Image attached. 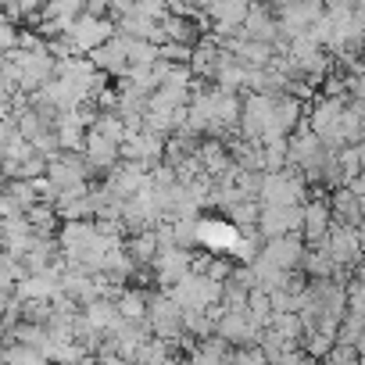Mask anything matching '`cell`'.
<instances>
[{"label": "cell", "mask_w": 365, "mask_h": 365, "mask_svg": "<svg viewBox=\"0 0 365 365\" xmlns=\"http://www.w3.org/2000/svg\"><path fill=\"white\" fill-rule=\"evenodd\" d=\"M322 247L329 251V258L336 262V269H344V265H354V262L361 258V251H365V233H361L358 226H340V222H333V230H329V237L322 240Z\"/></svg>", "instance_id": "9"}, {"label": "cell", "mask_w": 365, "mask_h": 365, "mask_svg": "<svg viewBox=\"0 0 365 365\" xmlns=\"http://www.w3.org/2000/svg\"><path fill=\"white\" fill-rule=\"evenodd\" d=\"M215 336L233 344V347H251L262 336V326L251 319L247 308H222L215 319Z\"/></svg>", "instance_id": "7"}, {"label": "cell", "mask_w": 365, "mask_h": 365, "mask_svg": "<svg viewBox=\"0 0 365 365\" xmlns=\"http://www.w3.org/2000/svg\"><path fill=\"white\" fill-rule=\"evenodd\" d=\"M276 365H315V358H312L308 351H297V347H290V351H283V354L276 358Z\"/></svg>", "instance_id": "30"}, {"label": "cell", "mask_w": 365, "mask_h": 365, "mask_svg": "<svg viewBox=\"0 0 365 365\" xmlns=\"http://www.w3.org/2000/svg\"><path fill=\"white\" fill-rule=\"evenodd\" d=\"M118 154H122V147H118L115 140H108V136H101V133L86 129L83 158H86V165H90L93 172H111V168L118 165Z\"/></svg>", "instance_id": "19"}, {"label": "cell", "mask_w": 365, "mask_h": 365, "mask_svg": "<svg viewBox=\"0 0 365 365\" xmlns=\"http://www.w3.org/2000/svg\"><path fill=\"white\" fill-rule=\"evenodd\" d=\"M190 51L194 47H187V43H161L158 47V58L168 61V65H190Z\"/></svg>", "instance_id": "27"}, {"label": "cell", "mask_w": 365, "mask_h": 365, "mask_svg": "<svg viewBox=\"0 0 365 365\" xmlns=\"http://www.w3.org/2000/svg\"><path fill=\"white\" fill-rule=\"evenodd\" d=\"M333 230V212H329V197H312L304 201V219H301V237L315 244H322Z\"/></svg>", "instance_id": "16"}, {"label": "cell", "mask_w": 365, "mask_h": 365, "mask_svg": "<svg viewBox=\"0 0 365 365\" xmlns=\"http://www.w3.org/2000/svg\"><path fill=\"white\" fill-rule=\"evenodd\" d=\"M354 15H358V19H365V0H354Z\"/></svg>", "instance_id": "32"}, {"label": "cell", "mask_w": 365, "mask_h": 365, "mask_svg": "<svg viewBox=\"0 0 365 365\" xmlns=\"http://www.w3.org/2000/svg\"><path fill=\"white\" fill-rule=\"evenodd\" d=\"M97 358H101V365H133L129 358H122L118 351H111V347H101L97 351Z\"/></svg>", "instance_id": "31"}, {"label": "cell", "mask_w": 365, "mask_h": 365, "mask_svg": "<svg viewBox=\"0 0 365 365\" xmlns=\"http://www.w3.org/2000/svg\"><path fill=\"white\" fill-rule=\"evenodd\" d=\"M240 230L230 219H197V244L212 255H233Z\"/></svg>", "instance_id": "13"}, {"label": "cell", "mask_w": 365, "mask_h": 365, "mask_svg": "<svg viewBox=\"0 0 365 365\" xmlns=\"http://www.w3.org/2000/svg\"><path fill=\"white\" fill-rule=\"evenodd\" d=\"M301 219H304V205H290V208H262L255 230L262 233V240H272V237L301 233Z\"/></svg>", "instance_id": "12"}, {"label": "cell", "mask_w": 365, "mask_h": 365, "mask_svg": "<svg viewBox=\"0 0 365 365\" xmlns=\"http://www.w3.org/2000/svg\"><path fill=\"white\" fill-rule=\"evenodd\" d=\"M262 258H269L272 265H279L283 272H294L304 258V237L301 233H287V237H272L262 244Z\"/></svg>", "instance_id": "14"}, {"label": "cell", "mask_w": 365, "mask_h": 365, "mask_svg": "<svg viewBox=\"0 0 365 365\" xmlns=\"http://www.w3.org/2000/svg\"><path fill=\"white\" fill-rule=\"evenodd\" d=\"M222 43H219V36H201L197 43H194V51H190V72L197 76V79H215V72H219V65H222Z\"/></svg>", "instance_id": "18"}, {"label": "cell", "mask_w": 365, "mask_h": 365, "mask_svg": "<svg viewBox=\"0 0 365 365\" xmlns=\"http://www.w3.org/2000/svg\"><path fill=\"white\" fill-rule=\"evenodd\" d=\"M125 251H129V258H133V265H154V258H158V251H161V237H158V230H136L129 240H125Z\"/></svg>", "instance_id": "20"}, {"label": "cell", "mask_w": 365, "mask_h": 365, "mask_svg": "<svg viewBox=\"0 0 365 365\" xmlns=\"http://www.w3.org/2000/svg\"><path fill=\"white\" fill-rule=\"evenodd\" d=\"M322 8L308 4V0H294L290 8L276 11V22H279V36L290 40V36H301V33H312V26L319 22Z\"/></svg>", "instance_id": "15"}, {"label": "cell", "mask_w": 365, "mask_h": 365, "mask_svg": "<svg viewBox=\"0 0 365 365\" xmlns=\"http://www.w3.org/2000/svg\"><path fill=\"white\" fill-rule=\"evenodd\" d=\"M90 61H93V68L97 72H104V76H125L129 72V51H125V36H111L108 43H101L97 51H90L86 54Z\"/></svg>", "instance_id": "17"}, {"label": "cell", "mask_w": 365, "mask_h": 365, "mask_svg": "<svg viewBox=\"0 0 365 365\" xmlns=\"http://www.w3.org/2000/svg\"><path fill=\"white\" fill-rule=\"evenodd\" d=\"M147 322H150V333H154L158 340H168L172 347H175V344H190L187 329H182V308L172 301V294H168V290H165V294H158V297H150ZM190 347H194V344H190Z\"/></svg>", "instance_id": "3"}, {"label": "cell", "mask_w": 365, "mask_h": 365, "mask_svg": "<svg viewBox=\"0 0 365 365\" xmlns=\"http://www.w3.org/2000/svg\"><path fill=\"white\" fill-rule=\"evenodd\" d=\"M115 308H118V315L125 319V322H147V312H150V297L143 294V290H122L118 297H115Z\"/></svg>", "instance_id": "22"}, {"label": "cell", "mask_w": 365, "mask_h": 365, "mask_svg": "<svg viewBox=\"0 0 365 365\" xmlns=\"http://www.w3.org/2000/svg\"><path fill=\"white\" fill-rule=\"evenodd\" d=\"M329 212H333V222H340V226H361V205H358V197L347 187L333 190Z\"/></svg>", "instance_id": "21"}, {"label": "cell", "mask_w": 365, "mask_h": 365, "mask_svg": "<svg viewBox=\"0 0 365 365\" xmlns=\"http://www.w3.org/2000/svg\"><path fill=\"white\" fill-rule=\"evenodd\" d=\"M172 301L182 308V315L187 312H212L222 304V283L205 276V272H190V276H182L172 290Z\"/></svg>", "instance_id": "2"}, {"label": "cell", "mask_w": 365, "mask_h": 365, "mask_svg": "<svg viewBox=\"0 0 365 365\" xmlns=\"http://www.w3.org/2000/svg\"><path fill=\"white\" fill-rule=\"evenodd\" d=\"M304 175L297 168H279V172H262V187H258V205L262 208H290L304 205L308 187Z\"/></svg>", "instance_id": "1"}, {"label": "cell", "mask_w": 365, "mask_h": 365, "mask_svg": "<svg viewBox=\"0 0 365 365\" xmlns=\"http://www.w3.org/2000/svg\"><path fill=\"white\" fill-rule=\"evenodd\" d=\"M165 133H158V129H150V125H140V129H133L129 136H125V143H122V154H125V161H140V165H147V168H154L158 161H161V154H165Z\"/></svg>", "instance_id": "8"}, {"label": "cell", "mask_w": 365, "mask_h": 365, "mask_svg": "<svg viewBox=\"0 0 365 365\" xmlns=\"http://www.w3.org/2000/svg\"><path fill=\"white\" fill-rule=\"evenodd\" d=\"M68 40H72V47L86 58L90 51H97L101 43H108L111 36H118V26H115V19H108V15H79L72 26H68V33H65Z\"/></svg>", "instance_id": "4"}, {"label": "cell", "mask_w": 365, "mask_h": 365, "mask_svg": "<svg viewBox=\"0 0 365 365\" xmlns=\"http://www.w3.org/2000/svg\"><path fill=\"white\" fill-rule=\"evenodd\" d=\"M0 358H4V365H51L40 347H29V344H19V340H11L0 351Z\"/></svg>", "instance_id": "24"}, {"label": "cell", "mask_w": 365, "mask_h": 365, "mask_svg": "<svg viewBox=\"0 0 365 365\" xmlns=\"http://www.w3.org/2000/svg\"><path fill=\"white\" fill-rule=\"evenodd\" d=\"M344 97H322L319 93V101L312 104V111H308V129L326 143V147H344V140H340V115H344Z\"/></svg>", "instance_id": "5"}, {"label": "cell", "mask_w": 365, "mask_h": 365, "mask_svg": "<svg viewBox=\"0 0 365 365\" xmlns=\"http://www.w3.org/2000/svg\"><path fill=\"white\" fill-rule=\"evenodd\" d=\"M226 340H201V344H194L190 347V365H230V354H226Z\"/></svg>", "instance_id": "23"}, {"label": "cell", "mask_w": 365, "mask_h": 365, "mask_svg": "<svg viewBox=\"0 0 365 365\" xmlns=\"http://www.w3.org/2000/svg\"><path fill=\"white\" fill-rule=\"evenodd\" d=\"M125 51H129V65H154L158 61V43L154 40H133V36H125Z\"/></svg>", "instance_id": "26"}, {"label": "cell", "mask_w": 365, "mask_h": 365, "mask_svg": "<svg viewBox=\"0 0 365 365\" xmlns=\"http://www.w3.org/2000/svg\"><path fill=\"white\" fill-rule=\"evenodd\" d=\"M158 4H165V8H172V4H179V0H158Z\"/></svg>", "instance_id": "33"}, {"label": "cell", "mask_w": 365, "mask_h": 365, "mask_svg": "<svg viewBox=\"0 0 365 365\" xmlns=\"http://www.w3.org/2000/svg\"><path fill=\"white\" fill-rule=\"evenodd\" d=\"M251 8H255V0H208L205 15H208V26L219 40H233L244 33V19Z\"/></svg>", "instance_id": "6"}, {"label": "cell", "mask_w": 365, "mask_h": 365, "mask_svg": "<svg viewBox=\"0 0 365 365\" xmlns=\"http://www.w3.org/2000/svg\"><path fill=\"white\" fill-rule=\"evenodd\" d=\"M361 361V354L354 351V347H344V344H336L326 358H322V365H358Z\"/></svg>", "instance_id": "28"}, {"label": "cell", "mask_w": 365, "mask_h": 365, "mask_svg": "<svg viewBox=\"0 0 365 365\" xmlns=\"http://www.w3.org/2000/svg\"><path fill=\"white\" fill-rule=\"evenodd\" d=\"M233 361H237V365H269V354H265L262 347H240V351L233 354Z\"/></svg>", "instance_id": "29"}, {"label": "cell", "mask_w": 365, "mask_h": 365, "mask_svg": "<svg viewBox=\"0 0 365 365\" xmlns=\"http://www.w3.org/2000/svg\"><path fill=\"white\" fill-rule=\"evenodd\" d=\"M301 265H304V269H308L315 279H333V272H336V262L329 258V251H326L322 244H315L312 251H304Z\"/></svg>", "instance_id": "25"}, {"label": "cell", "mask_w": 365, "mask_h": 365, "mask_svg": "<svg viewBox=\"0 0 365 365\" xmlns=\"http://www.w3.org/2000/svg\"><path fill=\"white\" fill-rule=\"evenodd\" d=\"M147 175H150L147 165H140V161H122V165H115V168L108 172L104 190H108L111 197H118V201H129V197H136V194L143 190Z\"/></svg>", "instance_id": "11"}, {"label": "cell", "mask_w": 365, "mask_h": 365, "mask_svg": "<svg viewBox=\"0 0 365 365\" xmlns=\"http://www.w3.org/2000/svg\"><path fill=\"white\" fill-rule=\"evenodd\" d=\"M150 269H154V279H158L165 290H172L182 276H190V272H194V258H190L187 247L161 244V251H158V258H154Z\"/></svg>", "instance_id": "10"}]
</instances>
